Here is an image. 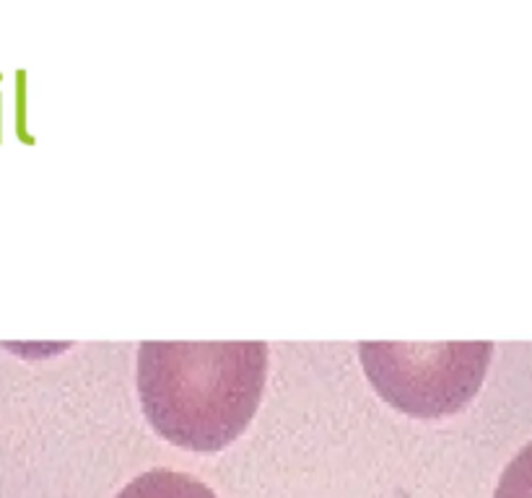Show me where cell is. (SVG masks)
<instances>
[{
	"label": "cell",
	"mask_w": 532,
	"mask_h": 498,
	"mask_svg": "<svg viewBox=\"0 0 532 498\" xmlns=\"http://www.w3.org/2000/svg\"><path fill=\"white\" fill-rule=\"evenodd\" d=\"M491 343H361V363L397 410L434 418L473 400L491 361Z\"/></svg>",
	"instance_id": "cell-2"
},
{
	"label": "cell",
	"mask_w": 532,
	"mask_h": 498,
	"mask_svg": "<svg viewBox=\"0 0 532 498\" xmlns=\"http://www.w3.org/2000/svg\"><path fill=\"white\" fill-rule=\"evenodd\" d=\"M493 498H532V441L522 446L501 472Z\"/></svg>",
	"instance_id": "cell-4"
},
{
	"label": "cell",
	"mask_w": 532,
	"mask_h": 498,
	"mask_svg": "<svg viewBox=\"0 0 532 498\" xmlns=\"http://www.w3.org/2000/svg\"><path fill=\"white\" fill-rule=\"evenodd\" d=\"M268 353L260 340L161 343L138 350L143 410L172 444L218 452L239 436L260 405Z\"/></svg>",
	"instance_id": "cell-1"
},
{
	"label": "cell",
	"mask_w": 532,
	"mask_h": 498,
	"mask_svg": "<svg viewBox=\"0 0 532 498\" xmlns=\"http://www.w3.org/2000/svg\"><path fill=\"white\" fill-rule=\"evenodd\" d=\"M115 498H218L206 483L174 470H148L132 477Z\"/></svg>",
	"instance_id": "cell-3"
}]
</instances>
